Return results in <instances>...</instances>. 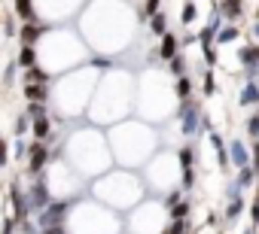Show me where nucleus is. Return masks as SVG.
Segmentation results:
<instances>
[{
  "label": "nucleus",
  "instance_id": "20",
  "mask_svg": "<svg viewBox=\"0 0 259 234\" xmlns=\"http://www.w3.org/2000/svg\"><path fill=\"white\" fill-rule=\"evenodd\" d=\"M192 161H195L192 146H183V149H180V164H183V170H192Z\"/></svg>",
  "mask_w": 259,
  "mask_h": 234
},
{
  "label": "nucleus",
  "instance_id": "19",
  "mask_svg": "<svg viewBox=\"0 0 259 234\" xmlns=\"http://www.w3.org/2000/svg\"><path fill=\"white\" fill-rule=\"evenodd\" d=\"M25 82H49V76L40 67H31V70H25Z\"/></svg>",
  "mask_w": 259,
  "mask_h": 234
},
{
  "label": "nucleus",
  "instance_id": "4",
  "mask_svg": "<svg viewBox=\"0 0 259 234\" xmlns=\"http://www.w3.org/2000/svg\"><path fill=\"white\" fill-rule=\"evenodd\" d=\"M183 134H195L198 131V122H201V115H198V109L192 106V103H183Z\"/></svg>",
  "mask_w": 259,
  "mask_h": 234
},
{
  "label": "nucleus",
  "instance_id": "32",
  "mask_svg": "<svg viewBox=\"0 0 259 234\" xmlns=\"http://www.w3.org/2000/svg\"><path fill=\"white\" fill-rule=\"evenodd\" d=\"M168 64H171V70H174V73H183V58H180V55H177L174 61H168Z\"/></svg>",
  "mask_w": 259,
  "mask_h": 234
},
{
  "label": "nucleus",
  "instance_id": "18",
  "mask_svg": "<svg viewBox=\"0 0 259 234\" xmlns=\"http://www.w3.org/2000/svg\"><path fill=\"white\" fill-rule=\"evenodd\" d=\"M232 40H238V28L235 25H229V28H223L217 34V43H232Z\"/></svg>",
  "mask_w": 259,
  "mask_h": 234
},
{
  "label": "nucleus",
  "instance_id": "10",
  "mask_svg": "<svg viewBox=\"0 0 259 234\" xmlns=\"http://www.w3.org/2000/svg\"><path fill=\"white\" fill-rule=\"evenodd\" d=\"M241 103H244V106L259 103V85H256V82H247V85H244V91H241Z\"/></svg>",
  "mask_w": 259,
  "mask_h": 234
},
{
  "label": "nucleus",
  "instance_id": "25",
  "mask_svg": "<svg viewBox=\"0 0 259 234\" xmlns=\"http://www.w3.org/2000/svg\"><path fill=\"white\" fill-rule=\"evenodd\" d=\"M241 207H244V201H241V195H235L232 204H229V219H235V216L241 213Z\"/></svg>",
  "mask_w": 259,
  "mask_h": 234
},
{
  "label": "nucleus",
  "instance_id": "2",
  "mask_svg": "<svg viewBox=\"0 0 259 234\" xmlns=\"http://www.w3.org/2000/svg\"><path fill=\"white\" fill-rule=\"evenodd\" d=\"M28 155H31V164H28V167H31V173H40V170L49 164V149L43 146V140H40V143H34V146L28 149Z\"/></svg>",
  "mask_w": 259,
  "mask_h": 234
},
{
  "label": "nucleus",
  "instance_id": "8",
  "mask_svg": "<svg viewBox=\"0 0 259 234\" xmlns=\"http://www.w3.org/2000/svg\"><path fill=\"white\" fill-rule=\"evenodd\" d=\"M210 143H213V149H217V161H220V167H226V164L232 161V152L226 149V143H223V137H220L217 131H210Z\"/></svg>",
  "mask_w": 259,
  "mask_h": 234
},
{
  "label": "nucleus",
  "instance_id": "26",
  "mask_svg": "<svg viewBox=\"0 0 259 234\" xmlns=\"http://www.w3.org/2000/svg\"><path fill=\"white\" fill-rule=\"evenodd\" d=\"M183 231H186V222L183 219H174L171 228H165V234H183Z\"/></svg>",
  "mask_w": 259,
  "mask_h": 234
},
{
  "label": "nucleus",
  "instance_id": "28",
  "mask_svg": "<svg viewBox=\"0 0 259 234\" xmlns=\"http://www.w3.org/2000/svg\"><path fill=\"white\" fill-rule=\"evenodd\" d=\"M247 131H250V137H259V115H250V122H247Z\"/></svg>",
  "mask_w": 259,
  "mask_h": 234
},
{
  "label": "nucleus",
  "instance_id": "27",
  "mask_svg": "<svg viewBox=\"0 0 259 234\" xmlns=\"http://www.w3.org/2000/svg\"><path fill=\"white\" fill-rule=\"evenodd\" d=\"M28 115H34V119H43V115H46V106H43V103H31V106H28Z\"/></svg>",
  "mask_w": 259,
  "mask_h": 234
},
{
  "label": "nucleus",
  "instance_id": "37",
  "mask_svg": "<svg viewBox=\"0 0 259 234\" xmlns=\"http://www.w3.org/2000/svg\"><path fill=\"white\" fill-rule=\"evenodd\" d=\"M256 180H259V177H256Z\"/></svg>",
  "mask_w": 259,
  "mask_h": 234
},
{
  "label": "nucleus",
  "instance_id": "7",
  "mask_svg": "<svg viewBox=\"0 0 259 234\" xmlns=\"http://www.w3.org/2000/svg\"><path fill=\"white\" fill-rule=\"evenodd\" d=\"M25 97H31L34 103H43V100L49 97L46 82H25Z\"/></svg>",
  "mask_w": 259,
  "mask_h": 234
},
{
  "label": "nucleus",
  "instance_id": "30",
  "mask_svg": "<svg viewBox=\"0 0 259 234\" xmlns=\"http://www.w3.org/2000/svg\"><path fill=\"white\" fill-rule=\"evenodd\" d=\"M189 213V204L186 201H180V204H174V219H183Z\"/></svg>",
  "mask_w": 259,
  "mask_h": 234
},
{
  "label": "nucleus",
  "instance_id": "36",
  "mask_svg": "<svg viewBox=\"0 0 259 234\" xmlns=\"http://www.w3.org/2000/svg\"><path fill=\"white\" fill-rule=\"evenodd\" d=\"M253 158H256V164H259V143L253 146Z\"/></svg>",
  "mask_w": 259,
  "mask_h": 234
},
{
  "label": "nucleus",
  "instance_id": "14",
  "mask_svg": "<svg viewBox=\"0 0 259 234\" xmlns=\"http://www.w3.org/2000/svg\"><path fill=\"white\" fill-rule=\"evenodd\" d=\"M256 177H259V173H256L253 167H238V180H235V183H238L241 189H247V186H253Z\"/></svg>",
  "mask_w": 259,
  "mask_h": 234
},
{
  "label": "nucleus",
  "instance_id": "3",
  "mask_svg": "<svg viewBox=\"0 0 259 234\" xmlns=\"http://www.w3.org/2000/svg\"><path fill=\"white\" fill-rule=\"evenodd\" d=\"M28 198H31V207H37V210H46V207L52 204V201H49V189H46V183H43V180H37V183H34V189H31V195H28Z\"/></svg>",
  "mask_w": 259,
  "mask_h": 234
},
{
  "label": "nucleus",
  "instance_id": "35",
  "mask_svg": "<svg viewBox=\"0 0 259 234\" xmlns=\"http://www.w3.org/2000/svg\"><path fill=\"white\" fill-rule=\"evenodd\" d=\"M22 231H25V234H37V231H34V225H31V222H22Z\"/></svg>",
  "mask_w": 259,
  "mask_h": 234
},
{
  "label": "nucleus",
  "instance_id": "9",
  "mask_svg": "<svg viewBox=\"0 0 259 234\" xmlns=\"http://www.w3.org/2000/svg\"><path fill=\"white\" fill-rule=\"evenodd\" d=\"M16 64H19V67H25V70H31V67L37 64V52H34V46L22 43V49H19V58H16Z\"/></svg>",
  "mask_w": 259,
  "mask_h": 234
},
{
  "label": "nucleus",
  "instance_id": "29",
  "mask_svg": "<svg viewBox=\"0 0 259 234\" xmlns=\"http://www.w3.org/2000/svg\"><path fill=\"white\" fill-rule=\"evenodd\" d=\"M217 91V82H213V73H204V94H213Z\"/></svg>",
  "mask_w": 259,
  "mask_h": 234
},
{
  "label": "nucleus",
  "instance_id": "1",
  "mask_svg": "<svg viewBox=\"0 0 259 234\" xmlns=\"http://www.w3.org/2000/svg\"><path fill=\"white\" fill-rule=\"evenodd\" d=\"M67 216V204L64 201H52L46 210H43V219H40V225L43 228H52V225H61V219Z\"/></svg>",
  "mask_w": 259,
  "mask_h": 234
},
{
  "label": "nucleus",
  "instance_id": "16",
  "mask_svg": "<svg viewBox=\"0 0 259 234\" xmlns=\"http://www.w3.org/2000/svg\"><path fill=\"white\" fill-rule=\"evenodd\" d=\"M49 119H46V115H43V119H34V134H37V140H46L49 137Z\"/></svg>",
  "mask_w": 259,
  "mask_h": 234
},
{
  "label": "nucleus",
  "instance_id": "13",
  "mask_svg": "<svg viewBox=\"0 0 259 234\" xmlns=\"http://www.w3.org/2000/svg\"><path fill=\"white\" fill-rule=\"evenodd\" d=\"M229 152H232V161H235L238 167H247V149H244L241 140H235V143L229 146Z\"/></svg>",
  "mask_w": 259,
  "mask_h": 234
},
{
  "label": "nucleus",
  "instance_id": "22",
  "mask_svg": "<svg viewBox=\"0 0 259 234\" xmlns=\"http://www.w3.org/2000/svg\"><path fill=\"white\" fill-rule=\"evenodd\" d=\"M213 37H217V19H213V22H210V25H207V28L201 31V43H204V49H207V46L213 43Z\"/></svg>",
  "mask_w": 259,
  "mask_h": 234
},
{
  "label": "nucleus",
  "instance_id": "15",
  "mask_svg": "<svg viewBox=\"0 0 259 234\" xmlns=\"http://www.w3.org/2000/svg\"><path fill=\"white\" fill-rule=\"evenodd\" d=\"M16 13L22 16V22L34 19V0H16Z\"/></svg>",
  "mask_w": 259,
  "mask_h": 234
},
{
  "label": "nucleus",
  "instance_id": "24",
  "mask_svg": "<svg viewBox=\"0 0 259 234\" xmlns=\"http://www.w3.org/2000/svg\"><path fill=\"white\" fill-rule=\"evenodd\" d=\"M189 91H192L189 76H180V82H177V94H180V97H189Z\"/></svg>",
  "mask_w": 259,
  "mask_h": 234
},
{
  "label": "nucleus",
  "instance_id": "12",
  "mask_svg": "<svg viewBox=\"0 0 259 234\" xmlns=\"http://www.w3.org/2000/svg\"><path fill=\"white\" fill-rule=\"evenodd\" d=\"M43 34V28H37L34 22H25L22 25V43H28V46H34V40Z\"/></svg>",
  "mask_w": 259,
  "mask_h": 234
},
{
  "label": "nucleus",
  "instance_id": "11",
  "mask_svg": "<svg viewBox=\"0 0 259 234\" xmlns=\"http://www.w3.org/2000/svg\"><path fill=\"white\" fill-rule=\"evenodd\" d=\"M238 58H241V64L256 67V64H259V46H244V49L238 52Z\"/></svg>",
  "mask_w": 259,
  "mask_h": 234
},
{
  "label": "nucleus",
  "instance_id": "34",
  "mask_svg": "<svg viewBox=\"0 0 259 234\" xmlns=\"http://www.w3.org/2000/svg\"><path fill=\"white\" fill-rule=\"evenodd\" d=\"M25 128H28V119H25V115H22V119H19V122H16V134H22V131H25Z\"/></svg>",
  "mask_w": 259,
  "mask_h": 234
},
{
  "label": "nucleus",
  "instance_id": "31",
  "mask_svg": "<svg viewBox=\"0 0 259 234\" xmlns=\"http://www.w3.org/2000/svg\"><path fill=\"white\" fill-rule=\"evenodd\" d=\"M250 219H253V225H259V198H253V207H250Z\"/></svg>",
  "mask_w": 259,
  "mask_h": 234
},
{
  "label": "nucleus",
  "instance_id": "33",
  "mask_svg": "<svg viewBox=\"0 0 259 234\" xmlns=\"http://www.w3.org/2000/svg\"><path fill=\"white\" fill-rule=\"evenodd\" d=\"M204 55H207V64L213 67V64H217V52H213V46H207V49H204Z\"/></svg>",
  "mask_w": 259,
  "mask_h": 234
},
{
  "label": "nucleus",
  "instance_id": "21",
  "mask_svg": "<svg viewBox=\"0 0 259 234\" xmlns=\"http://www.w3.org/2000/svg\"><path fill=\"white\" fill-rule=\"evenodd\" d=\"M223 13H226L229 19H238V16H241V0H226V4H223Z\"/></svg>",
  "mask_w": 259,
  "mask_h": 234
},
{
  "label": "nucleus",
  "instance_id": "6",
  "mask_svg": "<svg viewBox=\"0 0 259 234\" xmlns=\"http://www.w3.org/2000/svg\"><path fill=\"white\" fill-rule=\"evenodd\" d=\"M159 58H162V61H174V58H177V37H174V34H165V37H162Z\"/></svg>",
  "mask_w": 259,
  "mask_h": 234
},
{
  "label": "nucleus",
  "instance_id": "17",
  "mask_svg": "<svg viewBox=\"0 0 259 234\" xmlns=\"http://www.w3.org/2000/svg\"><path fill=\"white\" fill-rule=\"evenodd\" d=\"M150 28H153V34L165 37V34H168V31H165V16H162V13H156V16L150 19Z\"/></svg>",
  "mask_w": 259,
  "mask_h": 234
},
{
  "label": "nucleus",
  "instance_id": "23",
  "mask_svg": "<svg viewBox=\"0 0 259 234\" xmlns=\"http://www.w3.org/2000/svg\"><path fill=\"white\" fill-rule=\"evenodd\" d=\"M180 19H183V25H189L195 19V4H192V0H186V4H183V16Z\"/></svg>",
  "mask_w": 259,
  "mask_h": 234
},
{
  "label": "nucleus",
  "instance_id": "5",
  "mask_svg": "<svg viewBox=\"0 0 259 234\" xmlns=\"http://www.w3.org/2000/svg\"><path fill=\"white\" fill-rule=\"evenodd\" d=\"M25 201H31V198L22 195L19 183H13V207H16V219H19V222H25V216H28V204H25Z\"/></svg>",
  "mask_w": 259,
  "mask_h": 234
}]
</instances>
